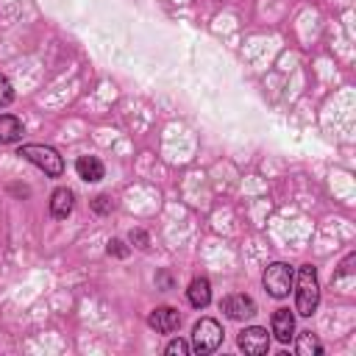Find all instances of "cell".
<instances>
[{
  "label": "cell",
  "mask_w": 356,
  "mask_h": 356,
  "mask_svg": "<svg viewBox=\"0 0 356 356\" xmlns=\"http://www.w3.org/2000/svg\"><path fill=\"white\" fill-rule=\"evenodd\" d=\"M298 289H295V309L298 314L303 317H312L317 312V303H320V284H317V270L312 264H303L298 270V278L292 281Z\"/></svg>",
  "instance_id": "cell-1"
},
{
  "label": "cell",
  "mask_w": 356,
  "mask_h": 356,
  "mask_svg": "<svg viewBox=\"0 0 356 356\" xmlns=\"http://www.w3.org/2000/svg\"><path fill=\"white\" fill-rule=\"evenodd\" d=\"M19 156L28 159L31 164H36L39 170H44V175H53L58 178L64 172V161L58 156V150L47 147V145H22L19 147Z\"/></svg>",
  "instance_id": "cell-2"
},
{
  "label": "cell",
  "mask_w": 356,
  "mask_h": 356,
  "mask_svg": "<svg viewBox=\"0 0 356 356\" xmlns=\"http://www.w3.org/2000/svg\"><path fill=\"white\" fill-rule=\"evenodd\" d=\"M220 342H222V328L217 320L203 317L195 323V328H192V350L195 353H211L220 348Z\"/></svg>",
  "instance_id": "cell-3"
},
{
  "label": "cell",
  "mask_w": 356,
  "mask_h": 356,
  "mask_svg": "<svg viewBox=\"0 0 356 356\" xmlns=\"http://www.w3.org/2000/svg\"><path fill=\"white\" fill-rule=\"evenodd\" d=\"M264 289L273 295V298H286L289 295V289H292V281H295V273H292V267L289 264H284V261H275V264H270L267 270H264Z\"/></svg>",
  "instance_id": "cell-4"
},
{
  "label": "cell",
  "mask_w": 356,
  "mask_h": 356,
  "mask_svg": "<svg viewBox=\"0 0 356 356\" xmlns=\"http://www.w3.org/2000/svg\"><path fill=\"white\" fill-rule=\"evenodd\" d=\"M236 345H239L248 356H261V353H267V348H270V334H267V328H261V325H250V328H245V331L236 337Z\"/></svg>",
  "instance_id": "cell-5"
},
{
  "label": "cell",
  "mask_w": 356,
  "mask_h": 356,
  "mask_svg": "<svg viewBox=\"0 0 356 356\" xmlns=\"http://www.w3.org/2000/svg\"><path fill=\"white\" fill-rule=\"evenodd\" d=\"M220 309L228 320H248L256 314V303L250 295H228V298H222Z\"/></svg>",
  "instance_id": "cell-6"
},
{
  "label": "cell",
  "mask_w": 356,
  "mask_h": 356,
  "mask_svg": "<svg viewBox=\"0 0 356 356\" xmlns=\"http://www.w3.org/2000/svg\"><path fill=\"white\" fill-rule=\"evenodd\" d=\"M181 312L178 309H172V306H159V309H153L150 312V317H147V323H150V328H156L159 334H172V331H178V325H181Z\"/></svg>",
  "instance_id": "cell-7"
},
{
  "label": "cell",
  "mask_w": 356,
  "mask_h": 356,
  "mask_svg": "<svg viewBox=\"0 0 356 356\" xmlns=\"http://www.w3.org/2000/svg\"><path fill=\"white\" fill-rule=\"evenodd\" d=\"M273 334H275V339L278 342H289V339H295V317H292V312L289 309H275L273 312Z\"/></svg>",
  "instance_id": "cell-8"
},
{
  "label": "cell",
  "mask_w": 356,
  "mask_h": 356,
  "mask_svg": "<svg viewBox=\"0 0 356 356\" xmlns=\"http://www.w3.org/2000/svg\"><path fill=\"white\" fill-rule=\"evenodd\" d=\"M72 206H75V195H72V189L58 186V189L50 195V214H53L56 220H67L70 211H72Z\"/></svg>",
  "instance_id": "cell-9"
},
{
  "label": "cell",
  "mask_w": 356,
  "mask_h": 356,
  "mask_svg": "<svg viewBox=\"0 0 356 356\" xmlns=\"http://www.w3.org/2000/svg\"><path fill=\"white\" fill-rule=\"evenodd\" d=\"M75 170H78V178H83L86 184H97L103 178V161L97 156H81L75 161Z\"/></svg>",
  "instance_id": "cell-10"
},
{
  "label": "cell",
  "mask_w": 356,
  "mask_h": 356,
  "mask_svg": "<svg viewBox=\"0 0 356 356\" xmlns=\"http://www.w3.org/2000/svg\"><path fill=\"white\" fill-rule=\"evenodd\" d=\"M186 295H189V303H192L195 309H203V306H209V300H211V284H209L206 278H192Z\"/></svg>",
  "instance_id": "cell-11"
},
{
  "label": "cell",
  "mask_w": 356,
  "mask_h": 356,
  "mask_svg": "<svg viewBox=\"0 0 356 356\" xmlns=\"http://www.w3.org/2000/svg\"><path fill=\"white\" fill-rule=\"evenodd\" d=\"M22 136V120L14 114H0V145H11Z\"/></svg>",
  "instance_id": "cell-12"
},
{
  "label": "cell",
  "mask_w": 356,
  "mask_h": 356,
  "mask_svg": "<svg viewBox=\"0 0 356 356\" xmlns=\"http://www.w3.org/2000/svg\"><path fill=\"white\" fill-rule=\"evenodd\" d=\"M298 353L300 356H320L323 353V345H320V339L312 331H303L298 337Z\"/></svg>",
  "instance_id": "cell-13"
},
{
  "label": "cell",
  "mask_w": 356,
  "mask_h": 356,
  "mask_svg": "<svg viewBox=\"0 0 356 356\" xmlns=\"http://www.w3.org/2000/svg\"><path fill=\"white\" fill-rule=\"evenodd\" d=\"M11 100H14V89H11V81H8V78L0 72V108H3V106H8Z\"/></svg>",
  "instance_id": "cell-14"
},
{
  "label": "cell",
  "mask_w": 356,
  "mask_h": 356,
  "mask_svg": "<svg viewBox=\"0 0 356 356\" xmlns=\"http://www.w3.org/2000/svg\"><path fill=\"white\" fill-rule=\"evenodd\" d=\"M164 350H167L170 356H175V353H178V356H186V353H189L192 348H189V345H186L184 339H172V342H170V345H167Z\"/></svg>",
  "instance_id": "cell-15"
},
{
  "label": "cell",
  "mask_w": 356,
  "mask_h": 356,
  "mask_svg": "<svg viewBox=\"0 0 356 356\" xmlns=\"http://www.w3.org/2000/svg\"><path fill=\"white\" fill-rule=\"evenodd\" d=\"M92 206H95V211H97V214H106V211H111V200H108L106 195H97Z\"/></svg>",
  "instance_id": "cell-16"
},
{
  "label": "cell",
  "mask_w": 356,
  "mask_h": 356,
  "mask_svg": "<svg viewBox=\"0 0 356 356\" xmlns=\"http://www.w3.org/2000/svg\"><path fill=\"white\" fill-rule=\"evenodd\" d=\"M108 253H114V256H128V248H125L120 239H111V242H108Z\"/></svg>",
  "instance_id": "cell-17"
},
{
  "label": "cell",
  "mask_w": 356,
  "mask_h": 356,
  "mask_svg": "<svg viewBox=\"0 0 356 356\" xmlns=\"http://www.w3.org/2000/svg\"><path fill=\"white\" fill-rule=\"evenodd\" d=\"M131 242H136V248H147V234L145 231H131Z\"/></svg>",
  "instance_id": "cell-18"
}]
</instances>
